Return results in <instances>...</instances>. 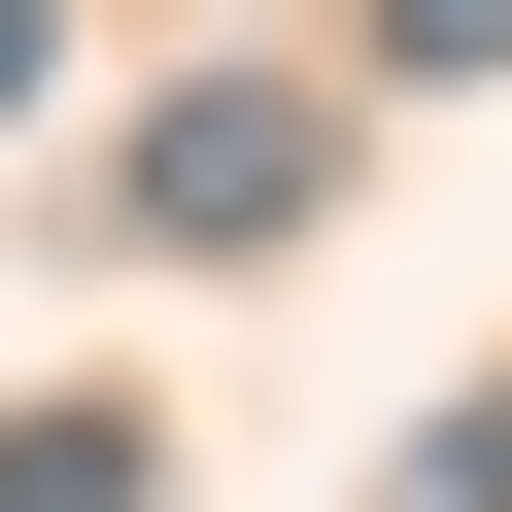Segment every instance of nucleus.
<instances>
[{"label":"nucleus","mask_w":512,"mask_h":512,"mask_svg":"<svg viewBox=\"0 0 512 512\" xmlns=\"http://www.w3.org/2000/svg\"><path fill=\"white\" fill-rule=\"evenodd\" d=\"M308 205H342V103H308V69H171V103L103 137V274H274Z\"/></svg>","instance_id":"nucleus-1"},{"label":"nucleus","mask_w":512,"mask_h":512,"mask_svg":"<svg viewBox=\"0 0 512 512\" xmlns=\"http://www.w3.org/2000/svg\"><path fill=\"white\" fill-rule=\"evenodd\" d=\"M137 478H171V444H137L103 376H69V410H0V512H137Z\"/></svg>","instance_id":"nucleus-2"},{"label":"nucleus","mask_w":512,"mask_h":512,"mask_svg":"<svg viewBox=\"0 0 512 512\" xmlns=\"http://www.w3.org/2000/svg\"><path fill=\"white\" fill-rule=\"evenodd\" d=\"M376 512H512V376H478V410H410V478H376Z\"/></svg>","instance_id":"nucleus-3"},{"label":"nucleus","mask_w":512,"mask_h":512,"mask_svg":"<svg viewBox=\"0 0 512 512\" xmlns=\"http://www.w3.org/2000/svg\"><path fill=\"white\" fill-rule=\"evenodd\" d=\"M376 69H410V103H444V69H512V0H376Z\"/></svg>","instance_id":"nucleus-4"},{"label":"nucleus","mask_w":512,"mask_h":512,"mask_svg":"<svg viewBox=\"0 0 512 512\" xmlns=\"http://www.w3.org/2000/svg\"><path fill=\"white\" fill-rule=\"evenodd\" d=\"M35 103H69V0H0V137H35Z\"/></svg>","instance_id":"nucleus-5"}]
</instances>
